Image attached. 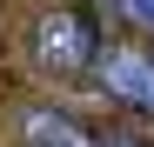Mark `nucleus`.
<instances>
[{
    "label": "nucleus",
    "instance_id": "2",
    "mask_svg": "<svg viewBox=\"0 0 154 147\" xmlns=\"http://www.w3.org/2000/svg\"><path fill=\"white\" fill-rule=\"evenodd\" d=\"M100 87L121 94L127 107L154 114V54H141V47H107V54H100Z\"/></svg>",
    "mask_w": 154,
    "mask_h": 147
},
{
    "label": "nucleus",
    "instance_id": "1",
    "mask_svg": "<svg viewBox=\"0 0 154 147\" xmlns=\"http://www.w3.org/2000/svg\"><path fill=\"white\" fill-rule=\"evenodd\" d=\"M100 27L81 14V7H47L40 20H34V60L47 67V74H87V67H100Z\"/></svg>",
    "mask_w": 154,
    "mask_h": 147
},
{
    "label": "nucleus",
    "instance_id": "5",
    "mask_svg": "<svg viewBox=\"0 0 154 147\" xmlns=\"http://www.w3.org/2000/svg\"><path fill=\"white\" fill-rule=\"evenodd\" d=\"M107 147H134V140H107Z\"/></svg>",
    "mask_w": 154,
    "mask_h": 147
},
{
    "label": "nucleus",
    "instance_id": "3",
    "mask_svg": "<svg viewBox=\"0 0 154 147\" xmlns=\"http://www.w3.org/2000/svg\"><path fill=\"white\" fill-rule=\"evenodd\" d=\"M27 140H34V147H100L94 134L74 127L67 114H47V107H34V114H27Z\"/></svg>",
    "mask_w": 154,
    "mask_h": 147
},
{
    "label": "nucleus",
    "instance_id": "4",
    "mask_svg": "<svg viewBox=\"0 0 154 147\" xmlns=\"http://www.w3.org/2000/svg\"><path fill=\"white\" fill-rule=\"evenodd\" d=\"M114 7L134 20V27H147V34H154V0H114Z\"/></svg>",
    "mask_w": 154,
    "mask_h": 147
}]
</instances>
